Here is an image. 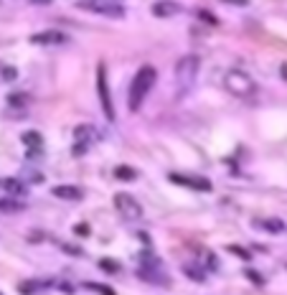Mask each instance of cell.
Segmentation results:
<instances>
[{
    "label": "cell",
    "instance_id": "6da1fadb",
    "mask_svg": "<svg viewBox=\"0 0 287 295\" xmlns=\"http://www.w3.org/2000/svg\"><path fill=\"white\" fill-rule=\"evenodd\" d=\"M155 79H158V71H155L153 66H147V64H145L138 74H135V79H132V84H130V94H127V107H130L132 112H138V110L143 107V102H145L147 92L153 89Z\"/></svg>",
    "mask_w": 287,
    "mask_h": 295
},
{
    "label": "cell",
    "instance_id": "7a4b0ae2",
    "mask_svg": "<svg viewBox=\"0 0 287 295\" xmlns=\"http://www.w3.org/2000/svg\"><path fill=\"white\" fill-rule=\"evenodd\" d=\"M199 69H201V59L196 54H188V56L178 59V64H175V87H178L180 94L188 92L196 84V79H199Z\"/></svg>",
    "mask_w": 287,
    "mask_h": 295
},
{
    "label": "cell",
    "instance_id": "3957f363",
    "mask_svg": "<svg viewBox=\"0 0 287 295\" xmlns=\"http://www.w3.org/2000/svg\"><path fill=\"white\" fill-rule=\"evenodd\" d=\"M224 87L229 89L234 97H241V99H247L257 92V84L254 79L249 77L247 71H239V69H231V71H226L224 74Z\"/></svg>",
    "mask_w": 287,
    "mask_h": 295
},
{
    "label": "cell",
    "instance_id": "277c9868",
    "mask_svg": "<svg viewBox=\"0 0 287 295\" xmlns=\"http://www.w3.org/2000/svg\"><path fill=\"white\" fill-rule=\"evenodd\" d=\"M97 92H99V105L102 112L110 122H115V105H112V92H110V79H107V66L99 64L97 66Z\"/></svg>",
    "mask_w": 287,
    "mask_h": 295
},
{
    "label": "cell",
    "instance_id": "5b68a950",
    "mask_svg": "<svg viewBox=\"0 0 287 295\" xmlns=\"http://www.w3.org/2000/svg\"><path fill=\"white\" fill-rule=\"evenodd\" d=\"M77 8L97 13V16H104V18H122L125 16V8L112 3V0H77Z\"/></svg>",
    "mask_w": 287,
    "mask_h": 295
},
{
    "label": "cell",
    "instance_id": "8992f818",
    "mask_svg": "<svg viewBox=\"0 0 287 295\" xmlns=\"http://www.w3.org/2000/svg\"><path fill=\"white\" fill-rule=\"evenodd\" d=\"M115 209L125 221H140L143 219V206L140 201L130 194H117L115 196Z\"/></svg>",
    "mask_w": 287,
    "mask_h": 295
},
{
    "label": "cell",
    "instance_id": "52a82bcc",
    "mask_svg": "<svg viewBox=\"0 0 287 295\" xmlns=\"http://www.w3.org/2000/svg\"><path fill=\"white\" fill-rule=\"evenodd\" d=\"M171 181L178 186H188L196 191H211V183L206 178H188V176H180V173H171Z\"/></svg>",
    "mask_w": 287,
    "mask_h": 295
},
{
    "label": "cell",
    "instance_id": "ba28073f",
    "mask_svg": "<svg viewBox=\"0 0 287 295\" xmlns=\"http://www.w3.org/2000/svg\"><path fill=\"white\" fill-rule=\"evenodd\" d=\"M51 194L56 199H61V201H79V199H84V191L79 186H54Z\"/></svg>",
    "mask_w": 287,
    "mask_h": 295
},
{
    "label": "cell",
    "instance_id": "9c48e42d",
    "mask_svg": "<svg viewBox=\"0 0 287 295\" xmlns=\"http://www.w3.org/2000/svg\"><path fill=\"white\" fill-rule=\"evenodd\" d=\"M180 13V5L173 3V0H160V3L153 5V16L155 18H173Z\"/></svg>",
    "mask_w": 287,
    "mask_h": 295
},
{
    "label": "cell",
    "instance_id": "30bf717a",
    "mask_svg": "<svg viewBox=\"0 0 287 295\" xmlns=\"http://www.w3.org/2000/svg\"><path fill=\"white\" fill-rule=\"evenodd\" d=\"M74 135H77V145H74V155H79V153H84V150H86V145L92 143L89 138L94 135V130L89 127V125H84V127H77V132H74Z\"/></svg>",
    "mask_w": 287,
    "mask_h": 295
},
{
    "label": "cell",
    "instance_id": "8fae6325",
    "mask_svg": "<svg viewBox=\"0 0 287 295\" xmlns=\"http://www.w3.org/2000/svg\"><path fill=\"white\" fill-rule=\"evenodd\" d=\"M31 41L33 43H43V46H49V43H64L66 33H61V31H41V33H33Z\"/></svg>",
    "mask_w": 287,
    "mask_h": 295
},
{
    "label": "cell",
    "instance_id": "7c38bea8",
    "mask_svg": "<svg viewBox=\"0 0 287 295\" xmlns=\"http://www.w3.org/2000/svg\"><path fill=\"white\" fill-rule=\"evenodd\" d=\"M23 145L28 148V155H36L43 150V138H41V132L36 130H28L26 135H23Z\"/></svg>",
    "mask_w": 287,
    "mask_h": 295
},
{
    "label": "cell",
    "instance_id": "4fadbf2b",
    "mask_svg": "<svg viewBox=\"0 0 287 295\" xmlns=\"http://www.w3.org/2000/svg\"><path fill=\"white\" fill-rule=\"evenodd\" d=\"M183 275L191 277L193 283H206V270L199 267L196 262H186V265H183Z\"/></svg>",
    "mask_w": 287,
    "mask_h": 295
},
{
    "label": "cell",
    "instance_id": "5bb4252c",
    "mask_svg": "<svg viewBox=\"0 0 287 295\" xmlns=\"http://www.w3.org/2000/svg\"><path fill=\"white\" fill-rule=\"evenodd\" d=\"M23 209V201H18L16 196H3L0 199V214H18Z\"/></svg>",
    "mask_w": 287,
    "mask_h": 295
},
{
    "label": "cell",
    "instance_id": "9a60e30c",
    "mask_svg": "<svg viewBox=\"0 0 287 295\" xmlns=\"http://www.w3.org/2000/svg\"><path fill=\"white\" fill-rule=\"evenodd\" d=\"M3 188L8 191V196H18V199L26 196V191H28L26 183L18 181V178H5V181H3Z\"/></svg>",
    "mask_w": 287,
    "mask_h": 295
},
{
    "label": "cell",
    "instance_id": "2e32d148",
    "mask_svg": "<svg viewBox=\"0 0 287 295\" xmlns=\"http://www.w3.org/2000/svg\"><path fill=\"white\" fill-rule=\"evenodd\" d=\"M257 227L264 229V232L280 234V232H285V221H280V219H262V221H257Z\"/></svg>",
    "mask_w": 287,
    "mask_h": 295
},
{
    "label": "cell",
    "instance_id": "e0dca14e",
    "mask_svg": "<svg viewBox=\"0 0 287 295\" xmlns=\"http://www.w3.org/2000/svg\"><path fill=\"white\" fill-rule=\"evenodd\" d=\"M115 176H117L119 181H135V178H138V171L130 168V166H117V168H115Z\"/></svg>",
    "mask_w": 287,
    "mask_h": 295
},
{
    "label": "cell",
    "instance_id": "ac0fdd59",
    "mask_svg": "<svg viewBox=\"0 0 287 295\" xmlns=\"http://www.w3.org/2000/svg\"><path fill=\"white\" fill-rule=\"evenodd\" d=\"M99 270H104V272H119V265L112 260V257H104V260H99Z\"/></svg>",
    "mask_w": 287,
    "mask_h": 295
},
{
    "label": "cell",
    "instance_id": "d6986e66",
    "mask_svg": "<svg viewBox=\"0 0 287 295\" xmlns=\"http://www.w3.org/2000/svg\"><path fill=\"white\" fill-rule=\"evenodd\" d=\"M43 285L41 283H36V280H28V283H21L18 285V290L23 293V295H31V293H36V290H41Z\"/></svg>",
    "mask_w": 287,
    "mask_h": 295
},
{
    "label": "cell",
    "instance_id": "ffe728a7",
    "mask_svg": "<svg viewBox=\"0 0 287 295\" xmlns=\"http://www.w3.org/2000/svg\"><path fill=\"white\" fill-rule=\"evenodd\" d=\"M199 18L206 21V23H211V26H216V23H219V18L214 16V13H208V10H199Z\"/></svg>",
    "mask_w": 287,
    "mask_h": 295
},
{
    "label": "cell",
    "instance_id": "44dd1931",
    "mask_svg": "<svg viewBox=\"0 0 287 295\" xmlns=\"http://www.w3.org/2000/svg\"><path fill=\"white\" fill-rule=\"evenodd\" d=\"M247 277L252 280L254 285H264V277H262L259 272H254V270H247Z\"/></svg>",
    "mask_w": 287,
    "mask_h": 295
},
{
    "label": "cell",
    "instance_id": "7402d4cb",
    "mask_svg": "<svg viewBox=\"0 0 287 295\" xmlns=\"http://www.w3.org/2000/svg\"><path fill=\"white\" fill-rule=\"evenodd\" d=\"M86 288H92V290H97V293H102V295H115L110 288H104V285H97V283H86Z\"/></svg>",
    "mask_w": 287,
    "mask_h": 295
},
{
    "label": "cell",
    "instance_id": "603a6c76",
    "mask_svg": "<svg viewBox=\"0 0 287 295\" xmlns=\"http://www.w3.org/2000/svg\"><path fill=\"white\" fill-rule=\"evenodd\" d=\"M16 74H18V71L13 69V66H5V69H3V79H5V82H13V79H16Z\"/></svg>",
    "mask_w": 287,
    "mask_h": 295
},
{
    "label": "cell",
    "instance_id": "cb8c5ba5",
    "mask_svg": "<svg viewBox=\"0 0 287 295\" xmlns=\"http://www.w3.org/2000/svg\"><path fill=\"white\" fill-rule=\"evenodd\" d=\"M8 102L10 105H26V94H10Z\"/></svg>",
    "mask_w": 287,
    "mask_h": 295
},
{
    "label": "cell",
    "instance_id": "d4e9b609",
    "mask_svg": "<svg viewBox=\"0 0 287 295\" xmlns=\"http://www.w3.org/2000/svg\"><path fill=\"white\" fill-rule=\"evenodd\" d=\"M229 249H231L234 255H239V257H244V260H249V252H247V249H239V247H229Z\"/></svg>",
    "mask_w": 287,
    "mask_h": 295
},
{
    "label": "cell",
    "instance_id": "484cf974",
    "mask_svg": "<svg viewBox=\"0 0 287 295\" xmlns=\"http://www.w3.org/2000/svg\"><path fill=\"white\" fill-rule=\"evenodd\" d=\"M208 267H211V270H219V262H216V255H211V252H208Z\"/></svg>",
    "mask_w": 287,
    "mask_h": 295
},
{
    "label": "cell",
    "instance_id": "4316f807",
    "mask_svg": "<svg viewBox=\"0 0 287 295\" xmlns=\"http://www.w3.org/2000/svg\"><path fill=\"white\" fill-rule=\"evenodd\" d=\"M74 232H77V234H89V227L86 224H77V227H74Z\"/></svg>",
    "mask_w": 287,
    "mask_h": 295
},
{
    "label": "cell",
    "instance_id": "83f0119b",
    "mask_svg": "<svg viewBox=\"0 0 287 295\" xmlns=\"http://www.w3.org/2000/svg\"><path fill=\"white\" fill-rule=\"evenodd\" d=\"M224 3H229V5H247L249 0H224Z\"/></svg>",
    "mask_w": 287,
    "mask_h": 295
},
{
    "label": "cell",
    "instance_id": "f1b7e54d",
    "mask_svg": "<svg viewBox=\"0 0 287 295\" xmlns=\"http://www.w3.org/2000/svg\"><path fill=\"white\" fill-rule=\"evenodd\" d=\"M280 71H282V77L287 79V64H282V69H280Z\"/></svg>",
    "mask_w": 287,
    "mask_h": 295
},
{
    "label": "cell",
    "instance_id": "f546056e",
    "mask_svg": "<svg viewBox=\"0 0 287 295\" xmlns=\"http://www.w3.org/2000/svg\"><path fill=\"white\" fill-rule=\"evenodd\" d=\"M31 3H43V5H46V3H51V0H31Z\"/></svg>",
    "mask_w": 287,
    "mask_h": 295
},
{
    "label": "cell",
    "instance_id": "4dcf8cb0",
    "mask_svg": "<svg viewBox=\"0 0 287 295\" xmlns=\"http://www.w3.org/2000/svg\"><path fill=\"white\" fill-rule=\"evenodd\" d=\"M0 183H3V181H0Z\"/></svg>",
    "mask_w": 287,
    "mask_h": 295
}]
</instances>
